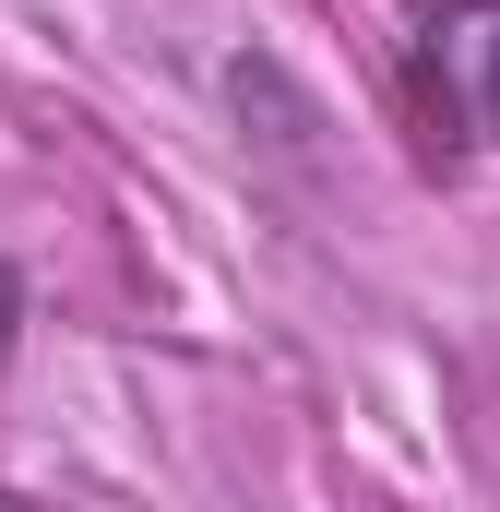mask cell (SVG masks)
I'll return each mask as SVG.
<instances>
[{
    "mask_svg": "<svg viewBox=\"0 0 500 512\" xmlns=\"http://www.w3.org/2000/svg\"><path fill=\"white\" fill-rule=\"evenodd\" d=\"M12 310H24V298H12V274H0V358H12Z\"/></svg>",
    "mask_w": 500,
    "mask_h": 512,
    "instance_id": "cell-2",
    "label": "cell"
},
{
    "mask_svg": "<svg viewBox=\"0 0 500 512\" xmlns=\"http://www.w3.org/2000/svg\"><path fill=\"white\" fill-rule=\"evenodd\" d=\"M417 84L465 143H500V0H441L417 24Z\"/></svg>",
    "mask_w": 500,
    "mask_h": 512,
    "instance_id": "cell-1",
    "label": "cell"
}]
</instances>
